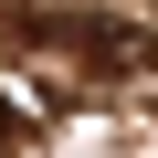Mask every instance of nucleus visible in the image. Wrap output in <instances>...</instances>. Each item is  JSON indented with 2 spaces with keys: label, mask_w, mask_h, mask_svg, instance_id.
<instances>
[{
  "label": "nucleus",
  "mask_w": 158,
  "mask_h": 158,
  "mask_svg": "<svg viewBox=\"0 0 158 158\" xmlns=\"http://www.w3.org/2000/svg\"><path fill=\"white\" fill-rule=\"evenodd\" d=\"M53 42H74L95 74H148V63H158V32H148V21H116V11H63Z\"/></svg>",
  "instance_id": "f257e3e1"
},
{
  "label": "nucleus",
  "mask_w": 158,
  "mask_h": 158,
  "mask_svg": "<svg viewBox=\"0 0 158 158\" xmlns=\"http://www.w3.org/2000/svg\"><path fill=\"white\" fill-rule=\"evenodd\" d=\"M11 137H21V95H0V148H11Z\"/></svg>",
  "instance_id": "f03ea898"
},
{
  "label": "nucleus",
  "mask_w": 158,
  "mask_h": 158,
  "mask_svg": "<svg viewBox=\"0 0 158 158\" xmlns=\"http://www.w3.org/2000/svg\"><path fill=\"white\" fill-rule=\"evenodd\" d=\"M0 158H11V148H0Z\"/></svg>",
  "instance_id": "7ed1b4c3"
}]
</instances>
